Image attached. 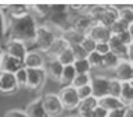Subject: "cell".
I'll return each instance as SVG.
<instances>
[{
  "instance_id": "1",
  "label": "cell",
  "mask_w": 133,
  "mask_h": 117,
  "mask_svg": "<svg viewBox=\"0 0 133 117\" xmlns=\"http://www.w3.org/2000/svg\"><path fill=\"white\" fill-rule=\"evenodd\" d=\"M39 22L32 14L18 20H8L7 31H6V40H19L29 46H33L36 28Z\"/></svg>"
},
{
  "instance_id": "2",
  "label": "cell",
  "mask_w": 133,
  "mask_h": 117,
  "mask_svg": "<svg viewBox=\"0 0 133 117\" xmlns=\"http://www.w3.org/2000/svg\"><path fill=\"white\" fill-rule=\"evenodd\" d=\"M60 35L61 31L57 27H54L53 24L47 22V21H43L36 28L35 39H33V49L44 53Z\"/></svg>"
},
{
  "instance_id": "3",
  "label": "cell",
  "mask_w": 133,
  "mask_h": 117,
  "mask_svg": "<svg viewBox=\"0 0 133 117\" xmlns=\"http://www.w3.org/2000/svg\"><path fill=\"white\" fill-rule=\"evenodd\" d=\"M58 99L62 104V109L68 112H75L79 104V98L76 93V89L71 85H65L58 91Z\"/></svg>"
},
{
  "instance_id": "4",
  "label": "cell",
  "mask_w": 133,
  "mask_h": 117,
  "mask_svg": "<svg viewBox=\"0 0 133 117\" xmlns=\"http://www.w3.org/2000/svg\"><path fill=\"white\" fill-rule=\"evenodd\" d=\"M42 104H43V109L46 112V114L49 117H58L62 114L64 109H62V104L58 99V95L54 93V92H47L43 96H40Z\"/></svg>"
},
{
  "instance_id": "5",
  "label": "cell",
  "mask_w": 133,
  "mask_h": 117,
  "mask_svg": "<svg viewBox=\"0 0 133 117\" xmlns=\"http://www.w3.org/2000/svg\"><path fill=\"white\" fill-rule=\"evenodd\" d=\"M46 56L44 53L39 52L35 49H29L28 53L25 54L24 60H22V66L26 70H37V68H43L46 64Z\"/></svg>"
},
{
  "instance_id": "6",
  "label": "cell",
  "mask_w": 133,
  "mask_h": 117,
  "mask_svg": "<svg viewBox=\"0 0 133 117\" xmlns=\"http://www.w3.org/2000/svg\"><path fill=\"white\" fill-rule=\"evenodd\" d=\"M108 84H110V77H105V75H91V79H90L91 95L96 99L107 96L108 95Z\"/></svg>"
},
{
  "instance_id": "7",
  "label": "cell",
  "mask_w": 133,
  "mask_h": 117,
  "mask_svg": "<svg viewBox=\"0 0 133 117\" xmlns=\"http://www.w3.org/2000/svg\"><path fill=\"white\" fill-rule=\"evenodd\" d=\"M112 78L118 79L119 82H132L133 81V64L132 61L121 60L118 66L112 70Z\"/></svg>"
},
{
  "instance_id": "8",
  "label": "cell",
  "mask_w": 133,
  "mask_h": 117,
  "mask_svg": "<svg viewBox=\"0 0 133 117\" xmlns=\"http://www.w3.org/2000/svg\"><path fill=\"white\" fill-rule=\"evenodd\" d=\"M29 48L25 43H22V42L19 40H6V43H4V48H3V52L8 54V56L14 57L17 58V60L22 61L25 54L28 53Z\"/></svg>"
},
{
  "instance_id": "9",
  "label": "cell",
  "mask_w": 133,
  "mask_h": 117,
  "mask_svg": "<svg viewBox=\"0 0 133 117\" xmlns=\"http://www.w3.org/2000/svg\"><path fill=\"white\" fill-rule=\"evenodd\" d=\"M28 71V79H26V86L31 91H40L44 86L47 75H46L43 68L37 70H26Z\"/></svg>"
},
{
  "instance_id": "10",
  "label": "cell",
  "mask_w": 133,
  "mask_h": 117,
  "mask_svg": "<svg viewBox=\"0 0 133 117\" xmlns=\"http://www.w3.org/2000/svg\"><path fill=\"white\" fill-rule=\"evenodd\" d=\"M18 89H19V86L15 81L14 74L0 71V93L11 95V93H15Z\"/></svg>"
},
{
  "instance_id": "11",
  "label": "cell",
  "mask_w": 133,
  "mask_h": 117,
  "mask_svg": "<svg viewBox=\"0 0 133 117\" xmlns=\"http://www.w3.org/2000/svg\"><path fill=\"white\" fill-rule=\"evenodd\" d=\"M93 21H91L86 14H79V15H75L72 17L71 20V28L75 29L76 32H79L81 35H87V32L90 31V28L93 27Z\"/></svg>"
},
{
  "instance_id": "12",
  "label": "cell",
  "mask_w": 133,
  "mask_h": 117,
  "mask_svg": "<svg viewBox=\"0 0 133 117\" xmlns=\"http://www.w3.org/2000/svg\"><path fill=\"white\" fill-rule=\"evenodd\" d=\"M87 36L91 38L96 43H107L108 39L111 38V32L107 27H104L101 24H93V27L87 32Z\"/></svg>"
},
{
  "instance_id": "13",
  "label": "cell",
  "mask_w": 133,
  "mask_h": 117,
  "mask_svg": "<svg viewBox=\"0 0 133 117\" xmlns=\"http://www.w3.org/2000/svg\"><path fill=\"white\" fill-rule=\"evenodd\" d=\"M62 68H64V67L57 61V58H47V60H46V64L43 67L46 75H47L49 78L54 79V81H57V82H60V79H61Z\"/></svg>"
},
{
  "instance_id": "14",
  "label": "cell",
  "mask_w": 133,
  "mask_h": 117,
  "mask_svg": "<svg viewBox=\"0 0 133 117\" xmlns=\"http://www.w3.org/2000/svg\"><path fill=\"white\" fill-rule=\"evenodd\" d=\"M22 67V61L17 60V58L8 56L3 52L2 57H0V71L3 73H11L14 74L17 70H19Z\"/></svg>"
},
{
  "instance_id": "15",
  "label": "cell",
  "mask_w": 133,
  "mask_h": 117,
  "mask_svg": "<svg viewBox=\"0 0 133 117\" xmlns=\"http://www.w3.org/2000/svg\"><path fill=\"white\" fill-rule=\"evenodd\" d=\"M6 10V15L8 20H18V18H24L31 14L29 6L26 4H14V6H7L4 7Z\"/></svg>"
},
{
  "instance_id": "16",
  "label": "cell",
  "mask_w": 133,
  "mask_h": 117,
  "mask_svg": "<svg viewBox=\"0 0 133 117\" xmlns=\"http://www.w3.org/2000/svg\"><path fill=\"white\" fill-rule=\"evenodd\" d=\"M97 104L100 107H103L104 110H107L108 113L114 112V110H119V109L125 107L122 104V102L119 100V98H114V96H110V95L97 99Z\"/></svg>"
},
{
  "instance_id": "17",
  "label": "cell",
  "mask_w": 133,
  "mask_h": 117,
  "mask_svg": "<svg viewBox=\"0 0 133 117\" xmlns=\"http://www.w3.org/2000/svg\"><path fill=\"white\" fill-rule=\"evenodd\" d=\"M116 20H118V8L115 6H104V10H103V14H101V18H100L98 24L110 28Z\"/></svg>"
},
{
  "instance_id": "18",
  "label": "cell",
  "mask_w": 133,
  "mask_h": 117,
  "mask_svg": "<svg viewBox=\"0 0 133 117\" xmlns=\"http://www.w3.org/2000/svg\"><path fill=\"white\" fill-rule=\"evenodd\" d=\"M119 100L125 107H132L133 103V82H122L119 92Z\"/></svg>"
},
{
  "instance_id": "19",
  "label": "cell",
  "mask_w": 133,
  "mask_h": 117,
  "mask_svg": "<svg viewBox=\"0 0 133 117\" xmlns=\"http://www.w3.org/2000/svg\"><path fill=\"white\" fill-rule=\"evenodd\" d=\"M24 112L28 117H49L47 114H46L44 109H43V104H42L40 98H36L35 100H32V102L25 107Z\"/></svg>"
},
{
  "instance_id": "20",
  "label": "cell",
  "mask_w": 133,
  "mask_h": 117,
  "mask_svg": "<svg viewBox=\"0 0 133 117\" xmlns=\"http://www.w3.org/2000/svg\"><path fill=\"white\" fill-rule=\"evenodd\" d=\"M66 48H69V46L66 45V42L62 39L61 36H58L57 39L53 42V45L44 52V56H46V58H57L58 54L61 52H64Z\"/></svg>"
},
{
  "instance_id": "21",
  "label": "cell",
  "mask_w": 133,
  "mask_h": 117,
  "mask_svg": "<svg viewBox=\"0 0 133 117\" xmlns=\"http://www.w3.org/2000/svg\"><path fill=\"white\" fill-rule=\"evenodd\" d=\"M60 36L66 42V45H68V46L79 45V43H81V40H82V38H83V35H81V33L76 32L75 29H72L71 27L68 29H65V31H62Z\"/></svg>"
},
{
  "instance_id": "22",
  "label": "cell",
  "mask_w": 133,
  "mask_h": 117,
  "mask_svg": "<svg viewBox=\"0 0 133 117\" xmlns=\"http://www.w3.org/2000/svg\"><path fill=\"white\" fill-rule=\"evenodd\" d=\"M97 106V99L94 96H90L87 99H83V100H79V104L76 107V114H82V113H89V112H93V109Z\"/></svg>"
},
{
  "instance_id": "23",
  "label": "cell",
  "mask_w": 133,
  "mask_h": 117,
  "mask_svg": "<svg viewBox=\"0 0 133 117\" xmlns=\"http://www.w3.org/2000/svg\"><path fill=\"white\" fill-rule=\"evenodd\" d=\"M118 8V20L123 21L125 24H133V8L130 6H115Z\"/></svg>"
},
{
  "instance_id": "24",
  "label": "cell",
  "mask_w": 133,
  "mask_h": 117,
  "mask_svg": "<svg viewBox=\"0 0 133 117\" xmlns=\"http://www.w3.org/2000/svg\"><path fill=\"white\" fill-rule=\"evenodd\" d=\"M121 60L118 57L115 56V54H112L111 52H108L107 54H104L103 56V66H101V68L103 70H114L116 66H118V63Z\"/></svg>"
},
{
  "instance_id": "25",
  "label": "cell",
  "mask_w": 133,
  "mask_h": 117,
  "mask_svg": "<svg viewBox=\"0 0 133 117\" xmlns=\"http://www.w3.org/2000/svg\"><path fill=\"white\" fill-rule=\"evenodd\" d=\"M110 32H111V35H114V36H118V35H121L122 32H125V31H128V29H133V24H130V25H128V24H125L123 21H121V20H116L114 24L111 25L110 28Z\"/></svg>"
},
{
  "instance_id": "26",
  "label": "cell",
  "mask_w": 133,
  "mask_h": 117,
  "mask_svg": "<svg viewBox=\"0 0 133 117\" xmlns=\"http://www.w3.org/2000/svg\"><path fill=\"white\" fill-rule=\"evenodd\" d=\"M57 61L60 63L62 67H65V66H72L74 61H75V57H74L72 52H71V49L66 48L64 52H61V53L57 56Z\"/></svg>"
},
{
  "instance_id": "27",
  "label": "cell",
  "mask_w": 133,
  "mask_h": 117,
  "mask_svg": "<svg viewBox=\"0 0 133 117\" xmlns=\"http://www.w3.org/2000/svg\"><path fill=\"white\" fill-rule=\"evenodd\" d=\"M86 60L90 66V70H100L103 66V56L98 53H96V52H91V53L87 54Z\"/></svg>"
},
{
  "instance_id": "28",
  "label": "cell",
  "mask_w": 133,
  "mask_h": 117,
  "mask_svg": "<svg viewBox=\"0 0 133 117\" xmlns=\"http://www.w3.org/2000/svg\"><path fill=\"white\" fill-rule=\"evenodd\" d=\"M75 75H76V73H75L74 67L72 66H65L64 68H62V74H61L60 82L64 86L65 85H71V82H72V79L75 78Z\"/></svg>"
},
{
  "instance_id": "29",
  "label": "cell",
  "mask_w": 133,
  "mask_h": 117,
  "mask_svg": "<svg viewBox=\"0 0 133 117\" xmlns=\"http://www.w3.org/2000/svg\"><path fill=\"white\" fill-rule=\"evenodd\" d=\"M90 79H91V74H76L75 78L72 79V82H71V86H74L75 89H78V88H81V86L89 85Z\"/></svg>"
},
{
  "instance_id": "30",
  "label": "cell",
  "mask_w": 133,
  "mask_h": 117,
  "mask_svg": "<svg viewBox=\"0 0 133 117\" xmlns=\"http://www.w3.org/2000/svg\"><path fill=\"white\" fill-rule=\"evenodd\" d=\"M74 70L76 74H91V70H90V66L87 63L86 58H82V60H75L74 61Z\"/></svg>"
},
{
  "instance_id": "31",
  "label": "cell",
  "mask_w": 133,
  "mask_h": 117,
  "mask_svg": "<svg viewBox=\"0 0 133 117\" xmlns=\"http://www.w3.org/2000/svg\"><path fill=\"white\" fill-rule=\"evenodd\" d=\"M121 85H122V82H119L118 79L110 77V84H108V95L114 96V98H119Z\"/></svg>"
},
{
  "instance_id": "32",
  "label": "cell",
  "mask_w": 133,
  "mask_h": 117,
  "mask_svg": "<svg viewBox=\"0 0 133 117\" xmlns=\"http://www.w3.org/2000/svg\"><path fill=\"white\" fill-rule=\"evenodd\" d=\"M14 77H15V81L18 84V86H26V79H28V71L26 68L22 66L19 70H17L14 73Z\"/></svg>"
},
{
  "instance_id": "33",
  "label": "cell",
  "mask_w": 133,
  "mask_h": 117,
  "mask_svg": "<svg viewBox=\"0 0 133 117\" xmlns=\"http://www.w3.org/2000/svg\"><path fill=\"white\" fill-rule=\"evenodd\" d=\"M82 46V49L85 50V52L89 54V53H91V52H94V48H96V42L91 39V38H89V36H83L82 38V40H81V43H79Z\"/></svg>"
},
{
  "instance_id": "34",
  "label": "cell",
  "mask_w": 133,
  "mask_h": 117,
  "mask_svg": "<svg viewBox=\"0 0 133 117\" xmlns=\"http://www.w3.org/2000/svg\"><path fill=\"white\" fill-rule=\"evenodd\" d=\"M7 24H8V18L6 15V10L0 7V39H2V38H6Z\"/></svg>"
},
{
  "instance_id": "35",
  "label": "cell",
  "mask_w": 133,
  "mask_h": 117,
  "mask_svg": "<svg viewBox=\"0 0 133 117\" xmlns=\"http://www.w3.org/2000/svg\"><path fill=\"white\" fill-rule=\"evenodd\" d=\"M118 39L122 42L125 46L133 45V29H128V31L122 32L121 35H118Z\"/></svg>"
},
{
  "instance_id": "36",
  "label": "cell",
  "mask_w": 133,
  "mask_h": 117,
  "mask_svg": "<svg viewBox=\"0 0 133 117\" xmlns=\"http://www.w3.org/2000/svg\"><path fill=\"white\" fill-rule=\"evenodd\" d=\"M69 49H71V52H72V54H74L75 60H82V58H86V57H87V53L82 49L81 45L69 46Z\"/></svg>"
},
{
  "instance_id": "37",
  "label": "cell",
  "mask_w": 133,
  "mask_h": 117,
  "mask_svg": "<svg viewBox=\"0 0 133 117\" xmlns=\"http://www.w3.org/2000/svg\"><path fill=\"white\" fill-rule=\"evenodd\" d=\"M76 93H78L79 100H83V99H87V98H90V96H93V95H91L90 84H89V85H85V86L78 88V89H76Z\"/></svg>"
},
{
  "instance_id": "38",
  "label": "cell",
  "mask_w": 133,
  "mask_h": 117,
  "mask_svg": "<svg viewBox=\"0 0 133 117\" xmlns=\"http://www.w3.org/2000/svg\"><path fill=\"white\" fill-rule=\"evenodd\" d=\"M4 117H28L25 114L24 110H19V109H11V110L6 112Z\"/></svg>"
},
{
  "instance_id": "39",
  "label": "cell",
  "mask_w": 133,
  "mask_h": 117,
  "mask_svg": "<svg viewBox=\"0 0 133 117\" xmlns=\"http://www.w3.org/2000/svg\"><path fill=\"white\" fill-rule=\"evenodd\" d=\"M94 52H96V53H98V54H101V56H104V54H107L108 52H110L108 43H96Z\"/></svg>"
},
{
  "instance_id": "40",
  "label": "cell",
  "mask_w": 133,
  "mask_h": 117,
  "mask_svg": "<svg viewBox=\"0 0 133 117\" xmlns=\"http://www.w3.org/2000/svg\"><path fill=\"white\" fill-rule=\"evenodd\" d=\"M91 114H93V117H107L108 116V112L104 110L103 107H100L98 104L93 109V112H91Z\"/></svg>"
},
{
  "instance_id": "41",
  "label": "cell",
  "mask_w": 133,
  "mask_h": 117,
  "mask_svg": "<svg viewBox=\"0 0 133 117\" xmlns=\"http://www.w3.org/2000/svg\"><path fill=\"white\" fill-rule=\"evenodd\" d=\"M125 109H126V107H123V109H119V110L110 112V113H108V116H107V117H123V114H125Z\"/></svg>"
},
{
  "instance_id": "42",
  "label": "cell",
  "mask_w": 133,
  "mask_h": 117,
  "mask_svg": "<svg viewBox=\"0 0 133 117\" xmlns=\"http://www.w3.org/2000/svg\"><path fill=\"white\" fill-rule=\"evenodd\" d=\"M123 117H133V109L132 107H126V109H125Z\"/></svg>"
},
{
  "instance_id": "43",
  "label": "cell",
  "mask_w": 133,
  "mask_h": 117,
  "mask_svg": "<svg viewBox=\"0 0 133 117\" xmlns=\"http://www.w3.org/2000/svg\"><path fill=\"white\" fill-rule=\"evenodd\" d=\"M2 54H3V48L0 46V57H2Z\"/></svg>"
},
{
  "instance_id": "44",
  "label": "cell",
  "mask_w": 133,
  "mask_h": 117,
  "mask_svg": "<svg viewBox=\"0 0 133 117\" xmlns=\"http://www.w3.org/2000/svg\"><path fill=\"white\" fill-rule=\"evenodd\" d=\"M65 117H75V116H65Z\"/></svg>"
},
{
  "instance_id": "45",
  "label": "cell",
  "mask_w": 133,
  "mask_h": 117,
  "mask_svg": "<svg viewBox=\"0 0 133 117\" xmlns=\"http://www.w3.org/2000/svg\"><path fill=\"white\" fill-rule=\"evenodd\" d=\"M75 117H76V116H75Z\"/></svg>"
}]
</instances>
